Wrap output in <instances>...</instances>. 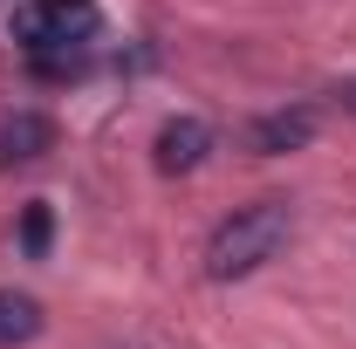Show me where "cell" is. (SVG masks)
<instances>
[{
    "instance_id": "obj_2",
    "label": "cell",
    "mask_w": 356,
    "mask_h": 349,
    "mask_svg": "<svg viewBox=\"0 0 356 349\" xmlns=\"http://www.w3.org/2000/svg\"><path fill=\"white\" fill-rule=\"evenodd\" d=\"M96 28H103V7L96 0H28V7H14V35L28 48H83L96 42Z\"/></svg>"
},
{
    "instance_id": "obj_4",
    "label": "cell",
    "mask_w": 356,
    "mask_h": 349,
    "mask_svg": "<svg viewBox=\"0 0 356 349\" xmlns=\"http://www.w3.org/2000/svg\"><path fill=\"white\" fill-rule=\"evenodd\" d=\"M309 137H315V110H274V117L254 124V151L281 158V151H302Z\"/></svg>"
},
{
    "instance_id": "obj_5",
    "label": "cell",
    "mask_w": 356,
    "mask_h": 349,
    "mask_svg": "<svg viewBox=\"0 0 356 349\" xmlns=\"http://www.w3.org/2000/svg\"><path fill=\"white\" fill-rule=\"evenodd\" d=\"M48 144H55L48 117L21 110V117H7V124H0V165H28V158H42Z\"/></svg>"
},
{
    "instance_id": "obj_1",
    "label": "cell",
    "mask_w": 356,
    "mask_h": 349,
    "mask_svg": "<svg viewBox=\"0 0 356 349\" xmlns=\"http://www.w3.org/2000/svg\"><path fill=\"white\" fill-rule=\"evenodd\" d=\"M295 233V213L288 199H261V206H240L220 233L206 240V274L213 281H247L254 267H267Z\"/></svg>"
},
{
    "instance_id": "obj_6",
    "label": "cell",
    "mask_w": 356,
    "mask_h": 349,
    "mask_svg": "<svg viewBox=\"0 0 356 349\" xmlns=\"http://www.w3.org/2000/svg\"><path fill=\"white\" fill-rule=\"evenodd\" d=\"M35 336H42V302L0 288V349H21V343H35Z\"/></svg>"
},
{
    "instance_id": "obj_3",
    "label": "cell",
    "mask_w": 356,
    "mask_h": 349,
    "mask_svg": "<svg viewBox=\"0 0 356 349\" xmlns=\"http://www.w3.org/2000/svg\"><path fill=\"white\" fill-rule=\"evenodd\" d=\"M206 151H213V131L199 117H178V124L158 131V172H192Z\"/></svg>"
},
{
    "instance_id": "obj_8",
    "label": "cell",
    "mask_w": 356,
    "mask_h": 349,
    "mask_svg": "<svg viewBox=\"0 0 356 349\" xmlns=\"http://www.w3.org/2000/svg\"><path fill=\"white\" fill-rule=\"evenodd\" d=\"M343 96H350V103H356V83H350V89H343Z\"/></svg>"
},
{
    "instance_id": "obj_7",
    "label": "cell",
    "mask_w": 356,
    "mask_h": 349,
    "mask_svg": "<svg viewBox=\"0 0 356 349\" xmlns=\"http://www.w3.org/2000/svg\"><path fill=\"white\" fill-rule=\"evenodd\" d=\"M21 247H28V254L48 247V206H28V219H21Z\"/></svg>"
}]
</instances>
